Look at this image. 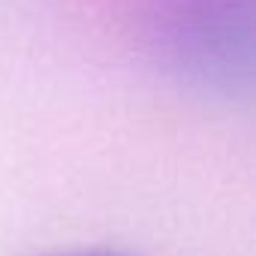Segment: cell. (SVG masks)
<instances>
[{
	"instance_id": "7a4b0ae2",
	"label": "cell",
	"mask_w": 256,
	"mask_h": 256,
	"mask_svg": "<svg viewBox=\"0 0 256 256\" xmlns=\"http://www.w3.org/2000/svg\"><path fill=\"white\" fill-rule=\"evenodd\" d=\"M54 256H130L118 250H76V253H54Z\"/></svg>"
},
{
	"instance_id": "6da1fadb",
	"label": "cell",
	"mask_w": 256,
	"mask_h": 256,
	"mask_svg": "<svg viewBox=\"0 0 256 256\" xmlns=\"http://www.w3.org/2000/svg\"><path fill=\"white\" fill-rule=\"evenodd\" d=\"M160 48L187 84L244 96L253 84V0H166Z\"/></svg>"
}]
</instances>
